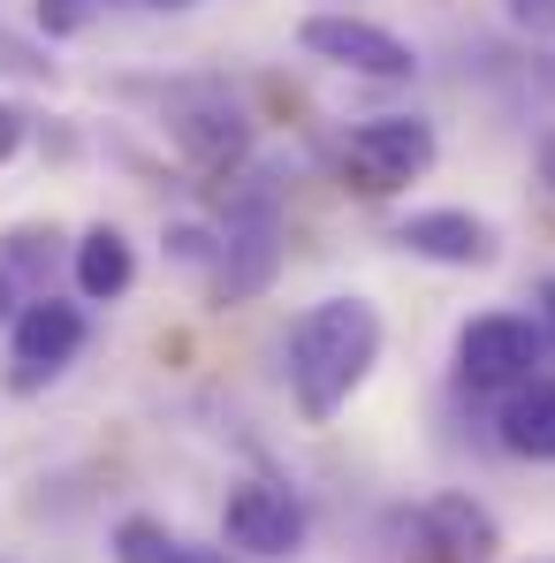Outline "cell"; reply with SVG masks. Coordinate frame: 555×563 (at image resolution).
I'll return each instance as SVG.
<instances>
[{"mask_svg": "<svg viewBox=\"0 0 555 563\" xmlns=\"http://www.w3.org/2000/svg\"><path fill=\"white\" fill-rule=\"evenodd\" d=\"M221 533H229V549H244V556H297L304 549V503L281 487V479H244V487H229V510H221Z\"/></svg>", "mask_w": 555, "mask_h": 563, "instance_id": "7", "label": "cell"}, {"mask_svg": "<svg viewBox=\"0 0 555 563\" xmlns=\"http://www.w3.org/2000/svg\"><path fill=\"white\" fill-rule=\"evenodd\" d=\"M541 85H548V92H555V54H548V69H541Z\"/></svg>", "mask_w": 555, "mask_h": 563, "instance_id": "22", "label": "cell"}, {"mask_svg": "<svg viewBox=\"0 0 555 563\" xmlns=\"http://www.w3.org/2000/svg\"><path fill=\"white\" fill-rule=\"evenodd\" d=\"M15 145H23V114H15V107H8V99H0V161H8V153H15Z\"/></svg>", "mask_w": 555, "mask_h": 563, "instance_id": "16", "label": "cell"}, {"mask_svg": "<svg viewBox=\"0 0 555 563\" xmlns=\"http://www.w3.org/2000/svg\"><path fill=\"white\" fill-rule=\"evenodd\" d=\"M434 122H419V114H373L358 122L351 137H343V176L351 190H366V198H388V190L419 184L426 168H434Z\"/></svg>", "mask_w": 555, "mask_h": 563, "instance_id": "2", "label": "cell"}, {"mask_svg": "<svg viewBox=\"0 0 555 563\" xmlns=\"http://www.w3.org/2000/svg\"><path fill=\"white\" fill-rule=\"evenodd\" d=\"M130 282H137V252H130V236H122L114 221L85 229V236H77V289H85L92 305H107V297H122Z\"/></svg>", "mask_w": 555, "mask_h": 563, "instance_id": "11", "label": "cell"}, {"mask_svg": "<svg viewBox=\"0 0 555 563\" xmlns=\"http://www.w3.org/2000/svg\"><path fill=\"white\" fill-rule=\"evenodd\" d=\"M541 358H548V328H533L525 312H479V320H464V335H457L464 388H525Z\"/></svg>", "mask_w": 555, "mask_h": 563, "instance_id": "4", "label": "cell"}, {"mask_svg": "<svg viewBox=\"0 0 555 563\" xmlns=\"http://www.w3.org/2000/svg\"><path fill=\"white\" fill-rule=\"evenodd\" d=\"M176 563H236V556H229V549H190V541H184V556H176Z\"/></svg>", "mask_w": 555, "mask_h": 563, "instance_id": "18", "label": "cell"}, {"mask_svg": "<svg viewBox=\"0 0 555 563\" xmlns=\"http://www.w3.org/2000/svg\"><path fill=\"white\" fill-rule=\"evenodd\" d=\"M153 8H190V0H153Z\"/></svg>", "mask_w": 555, "mask_h": 563, "instance_id": "23", "label": "cell"}, {"mask_svg": "<svg viewBox=\"0 0 555 563\" xmlns=\"http://www.w3.org/2000/svg\"><path fill=\"white\" fill-rule=\"evenodd\" d=\"M541 328H548V343H555V282H541Z\"/></svg>", "mask_w": 555, "mask_h": 563, "instance_id": "19", "label": "cell"}, {"mask_svg": "<svg viewBox=\"0 0 555 563\" xmlns=\"http://www.w3.org/2000/svg\"><path fill=\"white\" fill-rule=\"evenodd\" d=\"M46 260H54V229H8V244H0L8 275H38Z\"/></svg>", "mask_w": 555, "mask_h": 563, "instance_id": "14", "label": "cell"}, {"mask_svg": "<svg viewBox=\"0 0 555 563\" xmlns=\"http://www.w3.org/2000/svg\"><path fill=\"white\" fill-rule=\"evenodd\" d=\"M297 46L320 54V62H335V69H351V77H373V85H403V77H419V54H411L396 31H380V23H366V15H351V8H320V15H304V23H297Z\"/></svg>", "mask_w": 555, "mask_h": 563, "instance_id": "3", "label": "cell"}, {"mask_svg": "<svg viewBox=\"0 0 555 563\" xmlns=\"http://www.w3.org/2000/svg\"><path fill=\"white\" fill-rule=\"evenodd\" d=\"M85 351V312L62 305V297H31L8 328V358H15V388H38L54 380L69 358Z\"/></svg>", "mask_w": 555, "mask_h": 563, "instance_id": "8", "label": "cell"}, {"mask_svg": "<svg viewBox=\"0 0 555 563\" xmlns=\"http://www.w3.org/2000/svg\"><path fill=\"white\" fill-rule=\"evenodd\" d=\"M184 541L160 526V518H122L114 526V563H176Z\"/></svg>", "mask_w": 555, "mask_h": 563, "instance_id": "13", "label": "cell"}, {"mask_svg": "<svg viewBox=\"0 0 555 563\" xmlns=\"http://www.w3.org/2000/svg\"><path fill=\"white\" fill-rule=\"evenodd\" d=\"M23 305H31V297H23V289H15V275H8V267H0V320H8V328H15V312H23Z\"/></svg>", "mask_w": 555, "mask_h": 563, "instance_id": "17", "label": "cell"}, {"mask_svg": "<svg viewBox=\"0 0 555 563\" xmlns=\"http://www.w3.org/2000/svg\"><path fill=\"white\" fill-rule=\"evenodd\" d=\"M419 533H426V556L434 563H495V549H502L495 518L471 495H434L419 510Z\"/></svg>", "mask_w": 555, "mask_h": 563, "instance_id": "10", "label": "cell"}, {"mask_svg": "<svg viewBox=\"0 0 555 563\" xmlns=\"http://www.w3.org/2000/svg\"><path fill=\"white\" fill-rule=\"evenodd\" d=\"M281 275V213L275 198H236L229 206V229H221V252H213V297L221 305H244Z\"/></svg>", "mask_w": 555, "mask_h": 563, "instance_id": "5", "label": "cell"}, {"mask_svg": "<svg viewBox=\"0 0 555 563\" xmlns=\"http://www.w3.org/2000/svg\"><path fill=\"white\" fill-rule=\"evenodd\" d=\"M555 0H510V15H518V23H533V15H548Z\"/></svg>", "mask_w": 555, "mask_h": 563, "instance_id": "20", "label": "cell"}, {"mask_svg": "<svg viewBox=\"0 0 555 563\" xmlns=\"http://www.w3.org/2000/svg\"><path fill=\"white\" fill-rule=\"evenodd\" d=\"M396 244L411 260H434V267H487L495 260V221H479L471 206H426V213L396 221Z\"/></svg>", "mask_w": 555, "mask_h": 563, "instance_id": "9", "label": "cell"}, {"mask_svg": "<svg viewBox=\"0 0 555 563\" xmlns=\"http://www.w3.org/2000/svg\"><path fill=\"white\" fill-rule=\"evenodd\" d=\"M502 450L518 457H555V380H525L502 404Z\"/></svg>", "mask_w": 555, "mask_h": 563, "instance_id": "12", "label": "cell"}, {"mask_svg": "<svg viewBox=\"0 0 555 563\" xmlns=\"http://www.w3.org/2000/svg\"><path fill=\"white\" fill-rule=\"evenodd\" d=\"M168 137L184 145V161L206 168V176H221V168H236L252 153V122H244V107L221 85H190V92L168 99Z\"/></svg>", "mask_w": 555, "mask_h": 563, "instance_id": "6", "label": "cell"}, {"mask_svg": "<svg viewBox=\"0 0 555 563\" xmlns=\"http://www.w3.org/2000/svg\"><path fill=\"white\" fill-rule=\"evenodd\" d=\"M0 69H15V77H46L54 62H46L38 46H23V38H8V31H0Z\"/></svg>", "mask_w": 555, "mask_h": 563, "instance_id": "15", "label": "cell"}, {"mask_svg": "<svg viewBox=\"0 0 555 563\" xmlns=\"http://www.w3.org/2000/svg\"><path fill=\"white\" fill-rule=\"evenodd\" d=\"M380 358V312L366 297H320L297 312L289 328V388L304 404V419H335Z\"/></svg>", "mask_w": 555, "mask_h": 563, "instance_id": "1", "label": "cell"}, {"mask_svg": "<svg viewBox=\"0 0 555 563\" xmlns=\"http://www.w3.org/2000/svg\"><path fill=\"white\" fill-rule=\"evenodd\" d=\"M541 184L555 190V130H548V137H541Z\"/></svg>", "mask_w": 555, "mask_h": 563, "instance_id": "21", "label": "cell"}]
</instances>
